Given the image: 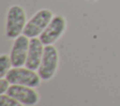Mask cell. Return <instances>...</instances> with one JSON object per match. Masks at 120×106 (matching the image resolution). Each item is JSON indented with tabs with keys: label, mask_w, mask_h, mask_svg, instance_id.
I'll return each instance as SVG.
<instances>
[{
	"label": "cell",
	"mask_w": 120,
	"mask_h": 106,
	"mask_svg": "<svg viewBox=\"0 0 120 106\" xmlns=\"http://www.w3.org/2000/svg\"><path fill=\"white\" fill-rule=\"evenodd\" d=\"M26 13L20 5L11 6L6 18V36L10 39H15L23 32L26 24Z\"/></svg>",
	"instance_id": "obj_1"
},
{
	"label": "cell",
	"mask_w": 120,
	"mask_h": 106,
	"mask_svg": "<svg viewBox=\"0 0 120 106\" xmlns=\"http://www.w3.org/2000/svg\"><path fill=\"white\" fill-rule=\"evenodd\" d=\"M6 78L10 84L26 85L34 88L39 86L41 82L38 73H36L35 70H32L26 67L11 68L7 73Z\"/></svg>",
	"instance_id": "obj_2"
},
{
	"label": "cell",
	"mask_w": 120,
	"mask_h": 106,
	"mask_svg": "<svg viewBox=\"0 0 120 106\" xmlns=\"http://www.w3.org/2000/svg\"><path fill=\"white\" fill-rule=\"evenodd\" d=\"M58 67V52L53 45H46L38 73L41 81H50L56 73Z\"/></svg>",
	"instance_id": "obj_3"
},
{
	"label": "cell",
	"mask_w": 120,
	"mask_h": 106,
	"mask_svg": "<svg viewBox=\"0 0 120 106\" xmlns=\"http://www.w3.org/2000/svg\"><path fill=\"white\" fill-rule=\"evenodd\" d=\"M53 17L52 12L48 8H42L36 12L33 17L26 23L22 34L29 38H38L45 30Z\"/></svg>",
	"instance_id": "obj_4"
},
{
	"label": "cell",
	"mask_w": 120,
	"mask_h": 106,
	"mask_svg": "<svg viewBox=\"0 0 120 106\" xmlns=\"http://www.w3.org/2000/svg\"><path fill=\"white\" fill-rule=\"evenodd\" d=\"M67 27L66 18L62 15H54L45 30L39 36L41 42L46 45H52L64 34Z\"/></svg>",
	"instance_id": "obj_5"
},
{
	"label": "cell",
	"mask_w": 120,
	"mask_h": 106,
	"mask_svg": "<svg viewBox=\"0 0 120 106\" xmlns=\"http://www.w3.org/2000/svg\"><path fill=\"white\" fill-rule=\"evenodd\" d=\"M7 94L26 106H34L39 100V95L34 87L26 85L10 84Z\"/></svg>",
	"instance_id": "obj_6"
},
{
	"label": "cell",
	"mask_w": 120,
	"mask_h": 106,
	"mask_svg": "<svg viewBox=\"0 0 120 106\" xmlns=\"http://www.w3.org/2000/svg\"><path fill=\"white\" fill-rule=\"evenodd\" d=\"M30 38L25 35H20L14 39L11 51H10V60L12 67H23L26 62L28 49H29Z\"/></svg>",
	"instance_id": "obj_7"
},
{
	"label": "cell",
	"mask_w": 120,
	"mask_h": 106,
	"mask_svg": "<svg viewBox=\"0 0 120 106\" xmlns=\"http://www.w3.org/2000/svg\"><path fill=\"white\" fill-rule=\"evenodd\" d=\"M44 44L41 42L39 38H30L29 43V49H28V54L25 62V67L32 69V70H38L39 68V65L41 63V59L44 53Z\"/></svg>",
	"instance_id": "obj_8"
},
{
	"label": "cell",
	"mask_w": 120,
	"mask_h": 106,
	"mask_svg": "<svg viewBox=\"0 0 120 106\" xmlns=\"http://www.w3.org/2000/svg\"><path fill=\"white\" fill-rule=\"evenodd\" d=\"M12 63L10 60V56L8 54H1L0 55V78L6 77L8 70L11 68Z\"/></svg>",
	"instance_id": "obj_9"
},
{
	"label": "cell",
	"mask_w": 120,
	"mask_h": 106,
	"mask_svg": "<svg viewBox=\"0 0 120 106\" xmlns=\"http://www.w3.org/2000/svg\"><path fill=\"white\" fill-rule=\"evenodd\" d=\"M0 106H23L16 98L8 96V94H1L0 96Z\"/></svg>",
	"instance_id": "obj_10"
},
{
	"label": "cell",
	"mask_w": 120,
	"mask_h": 106,
	"mask_svg": "<svg viewBox=\"0 0 120 106\" xmlns=\"http://www.w3.org/2000/svg\"><path fill=\"white\" fill-rule=\"evenodd\" d=\"M9 86H10V83L8 81V79L6 77L0 79V94L7 93Z\"/></svg>",
	"instance_id": "obj_11"
},
{
	"label": "cell",
	"mask_w": 120,
	"mask_h": 106,
	"mask_svg": "<svg viewBox=\"0 0 120 106\" xmlns=\"http://www.w3.org/2000/svg\"><path fill=\"white\" fill-rule=\"evenodd\" d=\"M88 1H92V2H94V1H97V0H88Z\"/></svg>",
	"instance_id": "obj_12"
}]
</instances>
